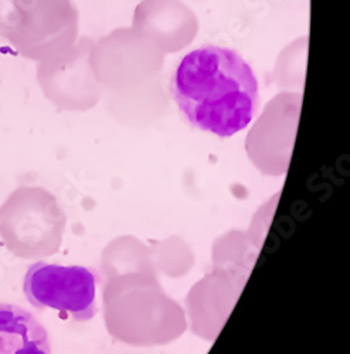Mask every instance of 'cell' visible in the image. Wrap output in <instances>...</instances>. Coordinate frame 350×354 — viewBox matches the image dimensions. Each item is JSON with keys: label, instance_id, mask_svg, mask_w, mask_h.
I'll return each mask as SVG.
<instances>
[{"label": "cell", "instance_id": "obj_1", "mask_svg": "<svg viewBox=\"0 0 350 354\" xmlns=\"http://www.w3.org/2000/svg\"><path fill=\"white\" fill-rule=\"evenodd\" d=\"M170 93L192 127L220 138L246 129L259 105L252 67L237 51L220 46L186 54L172 77Z\"/></svg>", "mask_w": 350, "mask_h": 354}, {"label": "cell", "instance_id": "obj_2", "mask_svg": "<svg viewBox=\"0 0 350 354\" xmlns=\"http://www.w3.org/2000/svg\"><path fill=\"white\" fill-rule=\"evenodd\" d=\"M75 30L70 0H0V37L30 60L57 58L73 44Z\"/></svg>", "mask_w": 350, "mask_h": 354}, {"label": "cell", "instance_id": "obj_3", "mask_svg": "<svg viewBox=\"0 0 350 354\" xmlns=\"http://www.w3.org/2000/svg\"><path fill=\"white\" fill-rule=\"evenodd\" d=\"M66 221L62 204L51 193L42 187H23L0 210V234L17 257H48L62 245Z\"/></svg>", "mask_w": 350, "mask_h": 354}, {"label": "cell", "instance_id": "obj_4", "mask_svg": "<svg viewBox=\"0 0 350 354\" xmlns=\"http://www.w3.org/2000/svg\"><path fill=\"white\" fill-rule=\"evenodd\" d=\"M97 274L81 265H55L43 261L27 268L23 293L33 308L53 309L77 322H89L98 313Z\"/></svg>", "mask_w": 350, "mask_h": 354}, {"label": "cell", "instance_id": "obj_5", "mask_svg": "<svg viewBox=\"0 0 350 354\" xmlns=\"http://www.w3.org/2000/svg\"><path fill=\"white\" fill-rule=\"evenodd\" d=\"M0 354H51L48 332L32 312L0 304Z\"/></svg>", "mask_w": 350, "mask_h": 354}]
</instances>
